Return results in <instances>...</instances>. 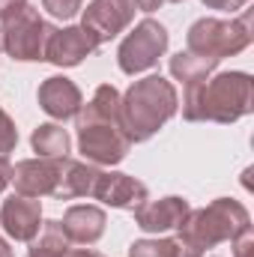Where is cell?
Instances as JSON below:
<instances>
[{
	"label": "cell",
	"mask_w": 254,
	"mask_h": 257,
	"mask_svg": "<svg viewBox=\"0 0 254 257\" xmlns=\"http://www.w3.org/2000/svg\"><path fill=\"white\" fill-rule=\"evenodd\" d=\"M254 111V87L248 72H218L215 78L186 84L183 117L189 123H236Z\"/></svg>",
	"instance_id": "cell-2"
},
{
	"label": "cell",
	"mask_w": 254,
	"mask_h": 257,
	"mask_svg": "<svg viewBox=\"0 0 254 257\" xmlns=\"http://www.w3.org/2000/svg\"><path fill=\"white\" fill-rule=\"evenodd\" d=\"M69 132L57 123H42L30 135V147L39 159H69Z\"/></svg>",
	"instance_id": "cell-18"
},
{
	"label": "cell",
	"mask_w": 254,
	"mask_h": 257,
	"mask_svg": "<svg viewBox=\"0 0 254 257\" xmlns=\"http://www.w3.org/2000/svg\"><path fill=\"white\" fill-rule=\"evenodd\" d=\"M0 227L15 242H30L42 227V203L36 197L9 194L0 206Z\"/></svg>",
	"instance_id": "cell-11"
},
{
	"label": "cell",
	"mask_w": 254,
	"mask_h": 257,
	"mask_svg": "<svg viewBox=\"0 0 254 257\" xmlns=\"http://www.w3.org/2000/svg\"><path fill=\"white\" fill-rule=\"evenodd\" d=\"M36 99H39V108H42L51 120H72V117L81 111V105H84L78 84L69 81L66 75H51V78H45V81L39 84Z\"/></svg>",
	"instance_id": "cell-14"
},
{
	"label": "cell",
	"mask_w": 254,
	"mask_h": 257,
	"mask_svg": "<svg viewBox=\"0 0 254 257\" xmlns=\"http://www.w3.org/2000/svg\"><path fill=\"white\" fill-rule=\"evenodd\" d=\"M93 197L108 203V206H117V209H138L144 200H150V189L120 171H102L96 186H93Z\"/></svg>",
	"instance_id": "cell-13"
},
{
	"label": "cell",
	"mask_w": 254,
	"mask_h": 257,
	"mask_svg": "<svg viewBox=\"0 0 254 257\" xmlns=\"http://www.w3.org/2000/svg\"><path fill=\"white\" fill-rule=\"evenodd\" d=\"M78 150L90 165H120L132 150V141L120 126V93L114 84L96 87L93 99L81 105Z\"/></svg>",
	"instance_id": "cell-1"
},
{
	"label": "cell",
	"mask_w": 254,
	"mask_h": 257,
	"mask_svg": "<svg viewBox=\"0 0 254 257\" xmlns=\"http://www.w3.org/2000/svg\"><path fill=\"white\" fill-rule=\"evenodd\" d=\"M60 168H63V159H24L12 168V186L15 194H24V197H48L54 194L57 183H60Z\"/></svg>",
	"instance_id": "cell-9"
},
{
	"label": "cell",
	"mask_w": 254,
	"mask_h": 257,
	"mask_svg": "<svg viewBox=\"0 0 254 257\" xmlns=\"http://www.w3.org/2000/svg\"><path fill=\"white\" fill-rule=\"evenodd\" d=\"M27 0H0V18H6L9 12H15L18 6H24Z\"/></svg>",
	"instance_id": "cell-27"
},
{
	"label": "cell",
	"mask_w": 254,
	"mask_h": 257,
	"mask_svg": "<svg viewBox=\"0 0 254 257\" xmlns=\"http://www.w3.org/2000/svg\"><path fill=\"white\" fill-rule=\"evenodd\" d=\"M0 257H12V248H9V242L0 236Z\"/></svg>",
	"instance_id": "cell-29"
},
{
	"label": "cell",
	"mask_w": 254,
	"mask_h": 257,
	"mask_svg": "<svg viewBox=\"0 0 254 257\" xmlns=\"http://www.w3.org/2000/svg\"><path fill=\"white\" fill-rule=\"evenodd\" d=\"M168 27L156 18H144L135 24V30L117 48V63L126 75H141L159 63V57L168 51Z\"/></svg>",
	"instance_id": "cell-7"
},
{
	"label": "cell",
	"mask_w": 254,
	"mask_h": 257,
	"mask_svg": "<svg viewBox=\"0 0 254 257\" xmlns=\"http://www.w3.org/2000/svg\"><path fill=\"white\" fill-rule=\"evenodd\" d=\"M209 9H221V12H233V9H245L248 0H200Z\"/></svg>",
	"instance_id": "cell-24"
},
{
	"label": "cell",
	"mask_w": 254,
	"mask_h": 257,
	"mask_svg": "<svg viewBox=\"0 0 254 257\" xmlns=\"http://www.w3.org/2000/svg\"><path fill=\"white\" fill-rule=\"evenodd\" d=\"M129 257H203V251L180 233L162 239H138L129 245Z\"/></svg>",
	"instance_id": "cell-17"
},
{
	"label": "cell",
	"mask_w": 254,
	"mask_h": 257,
	"mask_svg": "<svg viewBox=\"0 0 254 257\" xmlns=\"http://www.w3.org/2000/svg\"><path fill=\"white\" fill-rule=\"evenodd\" d=\"M233 257H254V233H251V227L233 239Z\"/></svg>",
	"instance_id": "cell-23"
},
{
	"label": "cell",
	"mask_w": 254,
	"mask_h": 257,
	"mask_svg": "<svg viewBox=\"0 0 254 257\" xmlns=\"http://www.w3.org/2000/svg\"><path fill=\"white\" fill-rule=\"evenodd\" d=\"M135 9H138L135 0H93L84 9L81 27L90 33V39L96 45H105V42H111L114 36H120L132 24Z\"/></svg>",
	"instance_id": "cell-8"
},
{
	"label": "cell",
	"mask_w": 254,
	"mask_h": 257,
	"mask_svg": "<svg viewBox=\"0 0 254 257\" xmlns=\"http://www.w3.org/2000/svg\"><path fill=\"white\" fill-rule=\"evenodd\" d=\"M51 24L39 15L36 6L24 3L15 12H9L6 18H0V39H3V51L18 60V63H33L42 60L45 54V42L51 36Z\"/></svg>",
	"instance_id": "cell-6"
},
{
	"label": "cell",
	"mask_w": 254,
	"mask_h": 257,
	"mask_svg": "<svg viewBox=\"0 0 254 257\" xmlns=\"http://www.w3.org/2000/svg\"><path fill=\"white\" fill-rule=\"evenodd\" d=\"M15 147H18V128L12 123V117L0 108V159H6Z\"/></svg>",
	"instance_id": "cell-21"
},
{
	"label": "cell",
	"mask_w": 254,
	"mask_h": 257,
	"mask_svg": "<svg viewBox=\"0 0 254 257\" xmlns=\"http://www.w3.org/2000/svg\"><path fill=\"white\" fill-rule=\"evenodd\" d=\"M63 257H105V254H99V251H93V248H69Z\"/></svg>",
	"instance_id": "cell-28"
},
{
	"label": "cell",
	"mask_w": 254,
	"mask_h": 257,
	"mask_svg": "<svg viewBox=\"0 0 254 257\" xmlns=\"http://www.w3.org/2000/svg\"><path fill=\"white\" fill-rule=\"evenodd\" d=\"M135 212V224L147 233H168V230H180L186 224L191 212V203L186 197H162V200H144Z\"/></svg>",
	"instance_id": "cell-10"
},
{
	"label": "cell",
	"mask_w": 254,
	"mask_h": 257,
	"mask_svg": "<svg viewBox=\"0 0 254 257\" xmlns=\"http://www.w3.org/2000/svg\"><path fill=\"white\" fill-rule=\"evenodd\" d=\"M0 51H3V39H0Z\"/></svg>",
	"instance_id": "cell-30"
},
{
	"label": "cell",
	"mask_w": 254,
	"mask_h": 257,
	"mask_svg": "<svg viewBox=\"0 0 254 257\" xmlns=\"http://www.w3.org/2000/svg\"><path fill=\"white\" fill-rule=\"evenodd\" d=\"M63 230L69 236V242H81V245H93L102 239L105 233V224H108V215L105 209L93 206V203H78V206H69L63 215Z\"/></svg>",
	"instance_id": "cell-15"
},
{
	"label": "cell",
	"mask_w": 254,
	"mask_h": 257,
	"mask_svg": "<svg viewBox=\"0 0 254 257\" xmlns=\"http://www.w3.org/2000/svg\"><path fill=\"white\" fill-rule=\"evenodd\" d=\"M165 3H183V0H135V6L144 9V12H153V9H159Z\"/></svg>",
	"instance_id": "cell-25"
},
{
	"label": "cell",
	"mask_w": 254,
	"mask_h": 257,
	"mask_svg": "<svg viewBox=\"0 0 254 257\" xmlns=\"http://www.w3.org/2000/svg\"><path fill=\"white\" fill-rule=\"evenodd\" d=\"M9 180H12V165H9L6 159H0V194L9 186Z\"/></svg>",
	"instance_id": "cell-26"
},
{
	"label": "cell",
	"mask_w": 254,
	"mask_h": 257,
	"mask_svg": "<svg viewBox=\"0 0 254 257\" xmlns=\"http://www.w3.org/2000/svg\"><path fill=\"white\" fill-rule=\"evenodd\" d=\"M254 39L251 30V9H245L239 18L221 21V18H197L186 33V51L209 57V60H224L239 51H245Z\"/></svg>",
	"instance_id": "cell-5"
},
{
	"label": "cell",
	"mask_w": 254,
	"mask_h": 257,
	"mask_svg": "<svg viewBox=\"0 0 254 257\" xmlns=\"http://www.w3.org/2000/svg\"><path fill=\"white\" fill-rule=\"evenodd\" d=\"M248 227H251L248 209L233 197H218L203 209H191L186 224L180 227V233L203 251V248H212L218 242H233Z\"/></svg>",
	"instance_id": "cell-4"
},
{
	"label": "cell",
	"mask_w": 254,
	"mask_h": 257,
	"mask_svg": "<svg viewBox=\"0 0 254 257\" xmlns=\"http://www.w3.org/2000/svg\"><path fill=\"white\" fill-rule=\"evenodd\" d=\"M218 60H209V57H200V54H191V51H180L171 57V75L183 84H197V81H206L212 72H215Z\"/></svg>",
	"instance_id": "cell-20"
},
{
	"label": "cell",
	"mask_w": 254,
	"mask_h": 257,
	"mask_svg": "<svg viewBox=\"0 0 254 257\" xmlns=\"http://www.w3.org/2000/svg\"><path fill=\"white\" fill-rule=\"evenodd\" d=\"M180 111L177 87L162 75H147L135 81L120 96V126L132 144L150 141Z\"/></svg>",
	"instance_id": "cell-3"
},
{
	"label": "cell",
	"mask_w": 254,
	"mask_h": 257,
	"mask_svg": "<svg viewBox=\"0 0 254 257\" xmlns=\"http://www.w3.org/2000/svg\"><path fill=\"white\" fill-rule=\"evenodd\" d=\"M81 3L84 0H42V9L48 12V15H54V18H75L78 12H81Z\"/></svg>",
	"instance_id": "cell-22"
},
{
	"label": "cell",
	"mask_w": 254,
	"mask_h": 257,
	"mask_svg": "<svg viewBox=\"0 0 254 257\" xmlns=\"http://www.w3.org/2000/svg\"><path fill=\"white\" fill-rule=\"evenodd\" d=\"M99 168L90 165V162H72L63 159V168H60V183L51 197L57 200H72V197H93V186L99 180Z\"/></svg>",
	"instance_id": "cell-16"
},
{
	"label": "cell",
	"mask_w": 254,
	"mask_h": 257,
	"mask_svg": "<svg viewBox=\"0 0 254 257\" xmlns=\"http://www.w3.org/2000/svg\"><path fill=\"white\" fill-rule=\"evenodd\" d=\"M96 42L90 39V33L84 27H63V30H51L48 42H45V54L42 60L60 66V69H72V66L84 63V57L96 54Z\"/></svg>",
	"instance_id": "cell-12"
},
{
	"label": "cell",
	"mask_w": 254,
	"mask_h": 257,
	"mask_svg": "<svg viewBox=\"0 0 254 257\" xmlns=\"http://www.w3.org/2000/svg\"><path fill=\"white\" fill-rule=\"evenodd\" d=\"M72 248L60 221H42L39 233L30 239V248L24 257H63Z\"/></svg>",
	"instance_id": "cell-19"
}]
</instances>
